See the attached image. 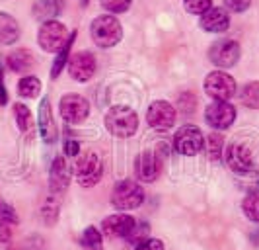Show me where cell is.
<instances>
[{
    "instance_id": "5",
    "label": "cell",
    "mask_w": 259,
    "mask_h": 250,
    "mask_svg": "<svg viewBox=\"0 0 259 250\" xmlns=\"http://www.w3.org/2000/svg\"><path fill=\"white\" fill-rule=\"evenodd\" d=\"M174 145L176 151L183 155V157H195L197 153L203 151L205 147V137L199 127L195 125H183L178 129L176 137H174Z\"/></svg>"
},
{
    "instance_id": "35",
    "label": "cell",
    "mask_w": 259,
    "mask_h": 250,
    "mask_svg": "<svg viewBox=\"0 0 259 250\" xmlns=\"http://www.w3.org/2000/svg\"><path fill=\"white\" fill-rule=\"evenodd\" d=\"M8 102V92H6V86H4V73L0 68V105H4Z\"/></svg>"
},
{
    "instance_id": "24",
    "label": "cell",
    "mask_w": 259,
    "mask_h": 250,
    "mask_svg": "<svg viewBox=\"0 0 259 250\" xmlns=\"http://www.w3.org/2000/svg\"><path fill=\"white\" fill-rule=\"evenodd\" d=\"M242 209L246 217L253 223H259V190H251L242 201Z\"/></svg>"
},
{
    "instance_id": "10",
    "label": "cell",
    "mask_w": 259,
    "mask_h": 250,
    "mask_svg": "<svg viewBox=\"0 0 259 250\" xmlns=\"http://www.w3.org/2000/svg\"><path fill=\"white\" fill-rule=\"evenodd\" d=\"M208 59L221 68H230L240 59V45L232 40L214 41L208 49Z\"/></svg>"
},
{
    "instance_id": "22",
    "label": "cell",
    "mask_w": 259,
    "mask_h": 250,
    "mask_svg": "<svg viewBox=\"0 0 259 250\" xmlns=\"http://www.w3.org/2000/svg\"><path fill=\"white\" fill-rule=\"evenodd\" d=\"M74 38H76V31H72V35L66 40V43L57 51V59L53 63L51 68V79H57L61 75V70L65 68V65L68 63V57H70V49H72V43H74Z\"/></svg>"
},
{
    "instance_id": "27",
    "label": "cell",
    "mask_w": 259,
    "mask_h": 250,
    "mask_svg": "<svg viewBox=\"0 0 259 250\" xmlns=\"http://www.w3.org/2000/svg\"><path fill=\"white\" fill-rule=\"evenodd\" d=\"M14 114H16V121H18L20 131H29L31 129V112H29V108L24 104H14Z\"/></svg>"
},
{
    "instance_id": "31",
    "label": "cell",
    "mask_w": 259,
    "mask_h": 250,
    "mask_svg": "<svg viewBox=\"0 0 259 250\" xmlns=\"http://www.w3.org/2000/svg\"><path fill=\"white\" fill-rule=\"evenodd\" d=\"M131 2L133 0H102V6L111 14H123L129 10Z\"/></svg>"
},
{
    "instance_id": "7",
    "label": "cell",
    "mask_w": 259,
    "mask_h": 250,
    "mask_svg": "<svg viewBox=\"0 0 259 250\" xmlns=\"http://www.w3.org/2000/svg\"><path fill=\"white\" fill-rule=\"evenodd\" d=\"M66 40H68L66 38V27L57 20H49L39 27L37 41L43 51L57 53L66 43Z\"/></svg>"
},
{
    "instance_id": "26",
    "label": "cell",
    "mask_w": 259,
    "mask_h": 250,
    "mask_svg": "<svg viewBox=\"0 0 259 250\" xmlns=\"http://www.w3.org/2000/svg\"><path fill=\"white\" fill-rule=\"evenodd\" d=\"M41 92V80L35 77H26L18 84V94L22 98H37Z\"/></svg>"
},
{
    "instance_id": "19",
    "label": "cell",
    "mask_w": 259,
    "mask_h": 250,
    "mask_svg": "<svg viewBox=\"0 0 259 250\" xmlns=\"http://www.w3.org/2000/svg\"><path fill=\"white\" fill-rule=\"evenodd\" d=\"M20 38V26L10 14L0 12V43L12 45Z\"/></svg>"
},
{
    "instance_id": "36",
    "label": "cell",
    "mask_w": 259,
    "mask_h": 250,
    "mask_svg": "<svg viewBox=\"0 0 259 250\" xmlns=\"http://www.w3.org/2000/svg\"><path fill=\"white\" fill-rule=\"evenodd\" d=\"M0 209H2V203H0Z\"/></svg>"
},
{
    "instance_id": "25",
    "label": "cell",
    "mask_w": 259,
    "mask_h": 250,
    "mask_svg": "<svg viewBox=\"0 0 259 250\" xmlns=\"http://www.w3.org/2000/svg\"><path fill=\"white\" fill-rule=\"evenodd\" d=\"M82 248L84 250H104V237L96 227H88L82 235Z\"/></svg>"
},
{
    "instance_id": "3",
    "label": "cell",
    "mask_w": 259,
    "mask_h": 250,
    "mask_svg": "<svg viewBox=\"0 0 259 250\" xmlns=\"http://www.w3.org/2000/svg\"><path fill=\"white\" fill-rule=\"evenodd\" d=\"M144 201V190L135 180L117 182L111 192V203L119 211H131L141 207Z\"/></svg>"
},
{
    "instance_id": "1",
    "label": "cell",
    "mask_w": 259,
    "mask_h": 250,
    "mask_svg": "<svg viewBox=\"0 0 259 250\" xmlns=\"http://www.w3.org/2000/svg\"><path fill=\"white\" fill-rule=\"evenodd\" d=\"M105 127L111 135L127 139L139 129V118H137L135 110H131L127 105H113L105 114Z\"/></svg>"
},
{
    "instance_id": "21",
    "label": "cell",
    "mask_w": 259,
    "mask_h": 250,
    "mask_svg": "<svg viewBox=\"0 0 259 250\" xmlns=\"http://www.w3.org/2000/svg\"><path fill=\"white\" fill-rule=\"evenodd\" d=\"M6 63H8L10 70H14V73H27L33 66V57L27 49H18V51L8 55Z\"/></svg>"
},
{
    "instance_id": "14",
    "label": "cell",
    "mask_w": 259,
    "mask_h": 250,
    "mask_svg": "<svg viewBox=\"0 0 259 250\" xmlns=\"http://www.w3.org/2000/svg\"><path fill=\"white\" fill-rule=\"evenodd\" d=\"M135 172L137 178L143 182H154L162 172V157L156 151H144L135 160Z\"/></svg>"
},
{
    "instance_id": "18",
    "label": "cell",
    "mask_w": 259,
    "mask_h": 250,
    "mask_svg": "<svg viewBox=\"0 0 259 250\" xmlns=\"http://www.w3.org/2000/svg\"><path fill=\"white\" fill-rule=\"evenodd\" d=\"M201 27L210 33H222L230 27V16L222 8H208L201 16Z\"/></svg>"
},
{
    "instance_id": "4",
    "label": "cell",
    "mask_w": 259,
    "mask_h": 250,
    "mask_svg": "<svg viewBox=\"0 0 259 250\" xmlns=\"http://www.w3.org/2000/svg\"><path fill=\"white\" fill-rule=\"evenodd\" d=\"M104 174V164L100 157L94 151H86L84 155H80L74 164V176H76L78 184L84 188H92L100 182Z\"/></svg>"
},
{
    "instance_id": "28",
    "label": "cell",
    "mask_w": 259,
    "mask_h": 250,
    "mask_svg": "<svg viewBox=\"0 0 259 250\" xmlns=\"http://www.w3.org/2000/svg\"><path fill=\"white\" fill-rule=\"evenodd\" d=\"M207 151H208V158L210 160H219L224 151V139L219 133H210L207 139Z\"/></svg>"
},
{
    "instance_id": "32",
    "label": "cell",
    "mask_w": 259,
    "mask_h": 250,
    "mask_svg": "<svg viewBox=\"0 0 259 250\" xmlns=\"http://www.w3.org/2000/svg\"><path fill=\"white\" fill-rule=\"evenodd\" d=\"M249 4H251V0H224V6L232 12H246Z\"/></svg>"
},
{
    "instance_id": "13",
    "label": "cell",
    "mask_w": 259,
    "mask_h": 250,
    "mask_svg": "<svg viewBox=\"0 0 259 250\" xmlns=\"http://www.w3.org/2000/svg\"><path fill=\"white\" fill-rule=\"evenodd\" d=\"M137 223L135 217L131 215H125V213H117V215H109L105 217L104 223H102V229H104L105 237H113V238H127L129 240L137 229Z\"/></svg>"
},
{
    "instance_id": "20",
    "label": "cell",
    "mask_w": 259,
    "mask_h": 250,
    "mask_svg": "<svg viewBox=\"0 0 259 250\" xmlns=\"http://www.w3.org/2000/svg\"><path fill=\"white\" fill-rule=\"evenodd\" d=\"M63 12V2L61 0H35L33 4V16L37 20L49 22Z\"/></svg>"
},
{
    "instance_id": "11",
    "label": "cell",
    "mask_w": 259,
    "mask_h": 250,
    "mask_svg": "<svg viewBox=\"0 0 259 250\" xmlns=\"http://www.w3.org/2000/svg\"><path fill=\"white\" fill-rule=\"evenodd\" d=\"M224 158H226L228 166H230L236 174H246V172L255 168L251 151H249V147L244 145V143H232V145L226 147V149H224Z\"/></svg>"
},
{
    "instance_id": "16",
    "label": "cell",
    "mask_w": 259,
    "mask_h": 250,
    "mask_svg": "<svg viewBox=\"0 0 259 250\" xmlns=\"http://www.w3.org/2000/svg\"><path fill=\"white\" fill-rule=\"evenodd\" d=\"M39 131H41V139L47 145H53L57 141V133L59 131H57V123H55V118H53L49 98H43L41 104H39Z\"/></svg>"
},
{
    "instance_id": "6",
    "label": "cell",
    "mask_w": 259,
    "mask_h": 250,
    "mask_svg": "<svg viewBox=\"0 0 259 250\" xmlns=\"http://www.w3.org/2000/svg\"><path fill=\"white\" fill-rule=\"evenodd\" d=\"M205 92L217 102H228L236 94V80L224 70H214L205 79Z\"/></svg>"
},
{
    "instance_id": "33",
    "label": "cell",
    "mask_w": 259,
    "mask_h": 250,
    "mask_svg": "<svg viewBox=\"0 0 259 250\" xmlns=\"http://www.w3.org/2000/svg\"><path fill=\"white\" fill-rule=\"evenodd\" d=\"M135 250H164V242L162 240H158V238H146V240H143L139 246Z\"/></svg>"
},
{
    "instance_id": "34",
    "label": "cell",
    "mask_w": 259,
    "mask_h": 250,
    "mask_svg": "<svg viewBox=\"0 0 259 250\" xmlns=\"http://www.w3.org/2000/svg\"><path fill=\"white\" fill-rule=\"evenodd\" d=\"M78 153H80V147H78L76 141L66 139L65 141V155L66 157H78Z\"/></svg>"
},
{
    "instance_id": "8",
    "label": "cell",
    "mask_w": 259,
    "mask_h": 250,
    "mask_svg": "<svg viewBox=\"0 0 259 250\" xmlns=\"http://www.w3.org/2000/svg\"><path fill=\"white\" fill-rule=\"evenodd\" d=\"M61 116L65 119L66 123H80L88 118L90 114V104L84 96L80 94H65L61 98Z\"/></svg>"
},
{
    "instance_id": "15",
    "label": "cell",
    "mask_w": 259,
    "mask_h": 250,
    "mask_svg": "<svg viewBox=\"0 0 259 250\" xmlns=\"http://www.w3.org/2000/svg\"><path fill=\"white\" fill-rule=\"evenodd\" d=\"M68 73L76 82H86L96 73V57L88 51H80L70 57L68 61Z\"/></svg>"
},
{
    "instance_id": "29",
    "label": "cell",
    "mask_w": 259,
    "mask_h": 250,
    "mask_svg": "<svg viewBox=\"0 0 259 250\" xmlns=\"http://www.w3.org/2000/svg\"><path fill=\"white\" fill-rule=\"evenodd\" d=\"M41 217L45 219L47 225H53L59 219V201H57V198L51 196V198L45 199V203H43V207H41Z\"/></svg>"
},
{
    "instance_id": "30",
    "label": "cell",
    "mask_w": 259,
    "mask_h": 250,
    "mask_svg": "<svg viewBox=\"0 0 259 250\" xmlns=\"http://www.w3.org/2000/svg\"><path fill=\"white\" fill-rule=\"evenodd\" d=\"M183 4L189 14H205L212 8V0H183Z\"/></svg>"
},
{
    "instance_id": "23",
    "label": "cell",
    "mask_w": 259,
    "mask_h": 250,
    "mask_svg": "<svg viewBox=\"0 0 259 250\" xmlns=\"http://www.w3.org/2000/svg\"><path fill=\"white\" fill-rule=\"evenodd\" d=\"M240 102L251 110H259V80L247 82L244 84V88L240 90Z\"/></svg>"
},
{
    "instance_id": "17",
    "label": "cell",
    "mask_w": 259,
    "mask_h": 250,
    "mask_svg": "<svg viewBox=\"0 0 259 250\" xmlns=\"http://www.w3.org/2000/svg\"><path fill=\"white\" fill-rule=\"evenodd\" d=\"M72 180V170L66 164V160L63 157H57L53 160L51 166V176H49V186H51L53 194H63L68 184Z\"/></svg>"
},
{
    "instance_id": "12",
    "label": "cell",
    "mask_w": 259,
    "mask_h": 250,
    "mask_svg": "<svg viewBox=\"0 0 259 250\" xmlns=\"http://www.w3.org/2000/svg\"><path fill=\"white\" fill-rule=\"evenodd\" d=\"M205 119H207V123L212 127V129H228L230 125L234 123V119H236V108L232 104H228V102H212V104L207 105V110H205Z\"/></svg>"
},
{
    "instance_id": "2",
    "label": "cell",
    "mask_w": 259,
    "mask_h": 250,
    "mask_svg": "<svg viewBox=\"0 0 259 250\" xmlns=\"http://www.w3.org/2000/svg\"><path fill=\"white\" fill-rule=\"evenodd\" d=\"M90 33L96 45H100V47H113L123 38V27H121V24H119V20H117L115 16L104 14V16H98L92 22Z\"/></svg>"
},
{
    "instance_id": "9",
    "label": "cell",
    "mask_w": 259,
    "mask_h": 250,
    "mask_svg": "<svg viewBox=\"0 0 259 250\" xmlns=\"http://www.w3.org/2000/svg\"><path fill=\"white\" fill-rule=\"evenodd\" d=\"M146 121L156 131H168L176 123V110H174V105L164 100H156L146 112Z\"/></svg>"
}]
</instances>
